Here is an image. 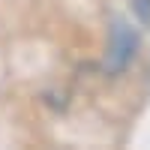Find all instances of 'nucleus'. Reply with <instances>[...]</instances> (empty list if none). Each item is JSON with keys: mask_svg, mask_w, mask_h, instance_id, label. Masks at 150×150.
<instances>
[{"mask_svg": "<svg viewBox=\"0 0 150 150\" xmlns=\"http://www.w3.org/2000/svg\"><path fill=\"white\" fill-rule=\"evenodd\" d=\"M129 6H132V12L138 15V21L144 24H150V0H129Z\"/></svg>", "mask_w": 150, "mask_h": 150, "instance_id": "1", "label": "nucleus"}]
</instances>
